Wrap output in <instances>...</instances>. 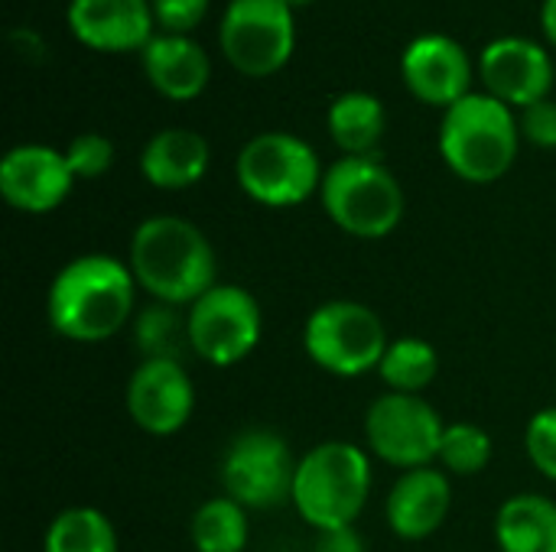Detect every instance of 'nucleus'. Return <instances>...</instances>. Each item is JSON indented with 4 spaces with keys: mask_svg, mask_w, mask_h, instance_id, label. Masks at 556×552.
Listing matches in <instances>:
<instances>
[{
    "mask_svg": "<svg viewBox=\"0 0 556 552\" xmlns=\"http://www.w3.org/2000/svg\"><path fill=\"white\" fill-rule=\"evenodd\" d=\"M68 29L98 52H130L153 39L150 0H68Z\"/></svg>",
    "mask_w": 556,
    "mask_h": 552,
    "instance_id": "obj_16",
    "label": "nucleus"
},
{
    "mask_svg": "<svg viewBox=\"0 0 556 552\" xmlns=\"http://www.w3.org/2000/svg\"><path fill=\"white\" fill-rule=\"evenodd\" d=\"M388 345L391 342L378 312L355 299L323 303L303 325V348L309 361L336 377H362L378 371Z\"/></svg>",
    "mask_w": 556,
    "mask_h": 552,
    "instance_id": "obj_7",
    "label": "nucleus"
},
{
    "mask_svg": "<svg viewBox=\"0 0 556 552\" xmlns=\"http://www.w3.org/2000/svg\"><path fill=\"white\" fill-rule=\"evenodd\" d=\"M479 68L489 94L505 101L508 107L525 111L544 101L554 88V62L547 49L525 36L492 39L479 55Z\"/></svg>",
    "mask_w": 556,
    "mask_h": 552,
    "instance_id": "obj_13",
    "label": "nucleus"
},
{
    "mask_svg": "<svg viewBox=\"0 0 556 552\" xmlns=\"http://www.w3.org/2000/svg\"><path fill=\"white\" fill-rule=\"evenodd\" d=\"M140 55H143L147 81L169 101H192L208 85L212 75L208 52L182 33L153 36Z\"/></svg>",
    "mask_w": 556,
    "mask_h": 552,
    "instance_id": "obj_18",
    "label": "nucleus"
},
{
    "mask_svg": "<svg viewBox=\"0 0 556 552\" xmlns=\"http://www.w3.org/2000/svg\"><path fill=\"white\" fill-rule=\"evenodd\" d=\"M323 208L352 238H388L404 218V189L375 156H342L319 185Z\"/></svg>",
    "mask_w": 556,
    "mask_h": 552,
    "instance_id": "obj_5",
    "label": "nucleus"
},
{
    "mask_svg": "<svg viewBox=\"0 0 556 552\" xmlns=\"http://www.w3.org/2000/svg\"><path fill=\"white\" fill-rule=\"evenodd\" d=\"M518 127L528 143H534L541 150H556V101L544 98V101L525 107Z\"/></svg>",
    "mask_w": 556,
    "mask_h": 552,
    "instance_id": "obj_29",
    "label": "nucleus"
},
{
    "mask_svg": "<svg viewBox=\"0 0 556 552\" xmlns=\"http://www.w3.org/2000/svg\"><path fill=\"white\" fill-rule=\"evenodd\" d=\"M137 342L147 358H163V361H179V342L189 345L186 319L176 316V306H153L140 316L137 322Z\"/></svg>",
    "mask_w": 556,
    "mask_h": 552,
    "instance_id": "obj_26",
    "label": "nucleus"
},
{
    "mask_svg": "<svg viewBox=\"0 0 556 552\" xmlns=\"http://www.w3.org/2000/svg\"><path fill=\"white\" fill-rule=\"evenodd\" d=\"M365 540L355 527H336V530H316L313 552H365Z\"/></svg>",
    "mask_w": 556,
    "mask_h": 552,
    "instance_id": "obj_31",
    "label": "nucleus"
},
{
    "mask_svg": "<svg viewBox=\"0 0 556 552\" xmlns=\"http://www.w3.org/2000/svg\"><path fill=\"white\" fill-rule=\"evenodd\" d=\"M450 504H453L450 478L440 468L427 465V468H410L394 482L384 514L401 540H427L446 524Z\"/></svg>",
    "mask_w": 556,
    "mask_h": 552,
    "instance_id": "obj_17",
    "label": "nucleus"
},
{
    "mask_svg": "<svg viewBox=\"0 0 556 552\" xmlns=\"http://www.w3.org/2000/svg\"><path fill=\"white\" fill-rule=\"evenodd\" d=\"M495 540L502 552H556V504L544 495H515L498 508Z\"/></svg>",
    "mask_w": 556,
    "mask_h": 552,
    "instance_id": "obj_20",
    "label": "nucleus"
},
{
    "mask_svg": "<svg viewBox=\"0 0 556 552\" xmlns=\"http://www.w3.org/2000/svg\"><path fill=\"white\" fill-rule=\"evenodd\" d=\"M127 264L137 286L166 306H192L215 286V251L208 238L176 215L140 221Z\"/></svg>",
    "mask_w": 556,
    "mask_h": 552,
    "instance_id": "obj_2",
    "label": "nucleus"
},
{
    "mask_svg": "<svg viewBox=\"0 0 556 552\" xmlns=\"http://www.w3.org/2000/svg\"><path fill=\"white\" fill-rule=\"evenodd\" d=\"M521 127L511 107L492 94H466L440 124V153L446 166L472 182H498L518 159Z\"/></svg>",
    "mask_w": 556,
    "mask_h": 552,
    "instance_id": "obj_3",
    "label": "nucleus"
},
{
    "mask_svg": "<svg viewBox=\"0 0 556 552\" xmlns=\"http://www.w3.org/2000/svg\"><path fill=\"white\" fill-rule=\"evenodd\" d=\"M541 23H544V33H547V39H551V42L556 46V0H544Z\"/></svg>",
    "mask_w": 556,
    "mask_h": 552,
    "instance_id": "obj_32",
    "label": "nucleus"
},
{
    "mask_svg": "<svg viewBox=\"0 0 556 552\" xmlns=\"http://www.w3.org/2000/svg\"><path fill=\"white\" fill-rule=\"evenodd\" d=\"M384 104L368 91H345L329 104L326 124L336 146L345 156H375V146L384 137Z\"/></svg>",
    "mask_w": 556,
    "mask_h": 552,
    "instance_id": "obj_21",
    "label": "nucleus"
},
{
    "mask_svg": "<svg viewBox=\"0 0 556 552\" xmlns=\"http://www.w3.org/2000/svg\"><path fill=\"white\" fill-rule=\"evenodd\" d=\"M440 371V355L427 338H394L378 364L381 381L394 390V394H420L437 381Z\"/></svg>",
    "mask_w": 556,
    "mask_h": 552,
    "instance_id": "obj_22",
    "label": "nucleus"
},
{
    "mask_svg": "<svg viewBox=\"0 0 556 552\" xmlns=\"http://www.w3.org/2000/svg\"><path fill=\"white\" fill-rule=\"evenodd\" d=\"M235 176L241 192L257 205L293 208L323 185L326 172L319 169V156L306 140L283 130H267L241 146Z\"/></svg>",
    "mask_w": 556,
    "mask_h": 552,
    "instance_id": "obj_6",
    "label": "nucleus"
},
{
    "mask_svg": "<svg viewBox=\"0 0 556 552\" xmlns=\"http://www.w3.org/2000/svg\"><path fill=\"white\" fill-rule=\"evenodd\" d=\"M65 159L75 179H98L114 163V143L101 133H78L65 146Z\"/></svg>",
    "mask_w": 556,
    "mask_h": 552,
    "instance_id": "obj_27",
    "label": "nucleus"
},
{
    "mask_svg": "<svg viewBox=\"0 0 556 552\" xmlns=\"http://www.w3.org/2000/svg\"><path fill=\"white\" fill-rule=\"evenodd\" d=\"M42 552H117V534L98 508H68L49 524Z\"/></svg>",
    "mask_w": 556,
    "mask_h": 552,
    "instance_id": "obj_23",
    "label": "nucleus"
},
{
    "mask_svg": "<svg viewBox=\"0 0 556 552\" xmlns=\"http://www.w3.org/2000/svg\"><path fill=\"white\" fill-rule=\"evenodd\" d=\"M195 552H244L248 547V508L231 498H212L199 504L189 524Z\"/></svg>",
    "mask_w": 556,
    "mask_h": 552,
    "instance_id": "obj_24",
    "label": "nucleus"
},
{
    "mask_svg": "<svg viewBox=\"0 0 556 552\" xmlns=\"http://www.w3.org/2000/svg\"><path fill=\"white\" fill-rule=\"evenodd\" d=\"M208 163H212L208 140L186 127H169V130L153 133L140 153L143 179L166 192L195 185L208 172Z\"/></svg>",
    "mask_w": 556,
    "mask_h": 552,
    "instance_id": "obj_19",
    "label": "nucleus"
},
{
    "mask_svg": "<svg viewBox=\"0 0 556 552\" xmlns=\"http://www.w3.org/2000/svg\"><path fill=\"white\" fill-rule=\"evenodd\" d=\"M186 332H189V348L202 361L215 368H231L244 361L261 342L264 332L261 303L244 286L215 283L205 296H199L189 306Z\"/></svg>",
    "mask_w": 556,
    "mask_h": 552,
    "instance_id": "obj_9",
    "label": "nucleus"
},
{
    "mask_svg": "<svg viewBox=\"0 0 556 552\" xmlns=\"http://www.w3.org/2000/svg\"><path fill=\"white\" fill-rule=\"evenodd\" d=\"M72 182L75 176L65 153L42 143L13 146L0 159V195L10 208L26 215L55 211L72 192Z\"/></svg>",
    "mask_w": 556,
    "mask_h": 552,
    "instance_id": "obj_14",
    "label": "nucleus"
},
{
    "mask_svg": "<svg viewBox=\"0 0 556 552\" xmlns=\"http://www.w3.org/2000/svg\"><path fill=\"white\" fill-rule=\"evenodd\" d=\"M300 459H293L287 439L274 429L238 433L222 459L225 498L248 511H274L293 501V478Z\"/></svg>",
    "mask_w": 556,
    "mask_h": 552,
    "instance_id": "obj_8",
    "label": "nucleus"
},
{
    "mask_svg": "<svg viewBox=\"0 0 556 552\" xmlns=\"http://www.w3.org/2000/svg\"><path fill=\"white\" fill-rule=\"evenodd\" d=\"M401 75L414 98L433 107H453L463 101L472 85V62L469 52L443 33H424L410 39L401 55Z\"/></svg>",
    "mask_w": 556,
    "mask_h": 552,
    "instance_id": "obj_15",
    "label": "nucleus"
},
{
    "mask_svg": "<svg viewBox=\"0 0 556 552\" xmlns=\"http://www.w3.org/2000/svg\"><path fill=\"white\" fill-rule=\"evenodd\" d=\"M283 3H287V7L293 10V7H306V3H313V0H283Z\"/></svg>",
    "mask_w": 556,
    "mask_h": 552,
    "instance_id": "obj_33",
    "label": "nucleus"
},
{
    "mask_svg": "<svg viewBox=\"0 0 556 552\" xmlns=\"http://www.w3.org/2000/svg\"><path fill=\"white\" fill-rule=\"evenodd\" d=\"M218 42L241 75L267 78L293 55V10L283 0H231L218 26Z\"/></svg>",
    "mask_w": 556,
    "mask_h": 552,
    "instance_id": "obj_10",
    "label": "nucleus"
},
{
    "mask_svg": "<svg viewBox=\"0 0 556 552\" xmlns=\"http://www.w3.org/2000/svg\"><path fill=\"white\" fill-rule=\"evenodd\" d=\"M127 413L150 436L179 433L195 410L192 377L179 361L143 358V364L127 381Z\"/></svg>",
    "mask_w": 556,
    "mask_h": 552,
    "instance_id": "obj_12",
    "label": "nucleus"
},
{
    "mask_svg": "<svg viewBox=\"0 0 556 552\" xmlns=\"http://www.w3.org/2000/svg\"><path fill=\"white\" fill-rule=\"evenodd\" d=\"M137 280L130 264L111 254H81L68 260L49 283V325L78 345L114 338L134 312Z\"/></svg>",
    "mask_w": 556,
    "mask_h": 552,
    "instance_id": "obj_1",
    "label": "nucleus"
},
{
    "mask_svg": "<svg viewBox=\"0 0 556 552\" xmlns=\"http://www.w3.org/2000/svg\"><path fill=\"white\" fill-rule=\"evenodd\" d=\"M443 420L420 394H384L365 413L368 449L394 468H427L440 459Z\"/></svg>",
    "mask_w": 556,
    "mask_h": 552,
    "instance_id": "obj_11",
    "label": "nucleus"
},
{
    "mask_svg": "<svg viewBox=\"0 0 556 552\" xmlns=\"http://www.w3.org/2000/svg\"><path fill=\"white\" fill-rule=\"evenodd\" d=\"M371 495V462L355 442H319L293 478V508L313 530L355 527Z\"/></svg>",
    "mask_w": 556,
    "mask_h": 552,
    "instance_id": "obj_4",
    "label": "nucleus"
},
{
    "mask_svg": "<svg viewBox=\"0 0 556 552\" xmlns=\"http://www.w3.org/2000/svg\"><path fill=\"white\" fill-rule=\"evenodd\" d=\"M153 3V16L166 33H189L192 26L202 23L208 0H150Z\"/></svg>",
    "mask_w": 556,
    "mask_h": 552,
    "instance_id": "obj_30",
    "label": "nucleus"
},
{
    "mask_svg": "<svg viewBox=\"0 0 556 552\" xmlns=\"http://www.w3.org/2000/svg\"><path fill=\"white\" fill-rule=\"evenodd\" d=\"M440 462L450 475H479L492 462V436L476 423H450L443 429Z\"/></svg>",
    "mask_w": 556,
    "mask_h": 552,
    "instance_id": "obj_25",
    "label": "nucleus"
},
{
    "mask_svg": "<svg viewBox=\"0 0 556 552\" xmlns=\"http://www.w3.org/2000/svg\"><path fill=\"white\" fill-rule=\"evenodd\" d=\"M525 449H528V459L531 465L544 475L556 482V407L547 410H538L525 429Z\"/></svg>",
    "mask_w": 556,
    "mask_h": 552,
    "instance_id": "obj_28",
    "label": "nucleus"
}]
</instances>
